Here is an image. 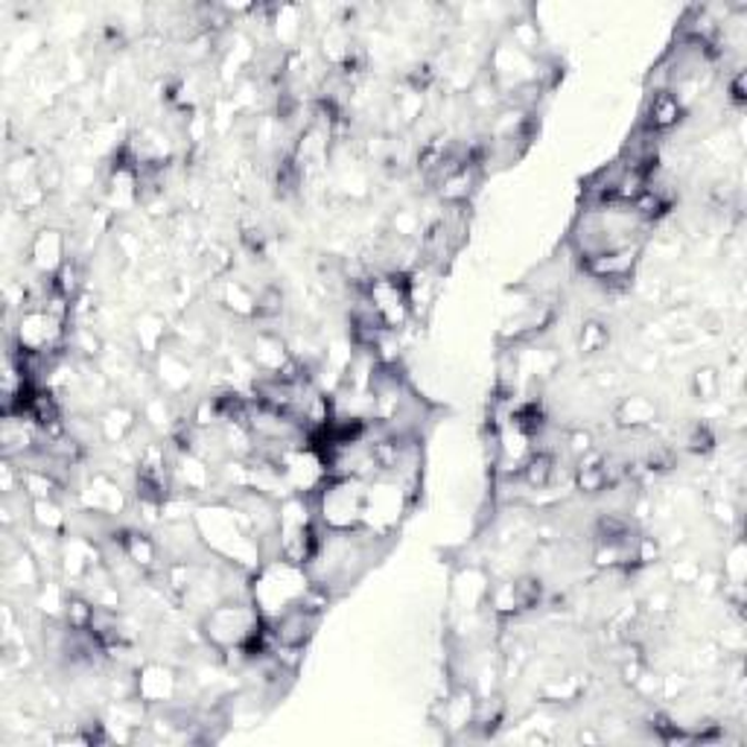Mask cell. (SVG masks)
<instances>
[{"label":"cell","mask_w":747,"mask_h":747,"mask_svg":"<svg viewBox=\"0 0 747 747\" xmlns=\"http://www.w3.org/2000/svg\"><path fill=\"white\" fill-rule=\"evenodd\" d=\"M383 543L365 529L356 531H319V543H315L310 561L304 563L315 590H322L336 602L339 595H345L365 572L377 563L383 554Z\"/></svg>","instance_id":"1"},{"label":"cell","mask_w":747,"mask_h":747,"mask_svg":"<svg viewBox=\"0 0 747 747\" xmlns=\"http://www.w3.org/2000/svg\"><path fill=\"white\" fill-rule=\"evenodd\" d=\"M190 522H194L201 549L210 558L240 567L246 572H258L260 563L266 561L255 529L242 517L240 508L231 506L228 499H199Z\"/></svg>","instance_id":"2"},{"label":"cell","mask_w":747,"mask_h":747,"mask_svg":"<svg viewBox=\"0 0 747 747\" xmlns=\"http://www.w3.org/2000/svg\"><path fill=\"white\" fill-rule=\"evenodd\" d=\"M251 604L258 608L263 622H274L283 613L295 611L313 593V579L304 563L287 561V558H269L260 563L258 572H251Z\"/></svg>","instance_id":"3"},{"label":"cell","mask_w":747,"mask_h":747,"mask_svg":"<svg viewBox=\"0 0 747 747\" xmlns=\"http://www.w3.org/2000/svg\"><path fill=\"white\" fill-rule=\"evenodd\" d=\"M418 499V488L406 485L392 474L374 476L365 488V511H362V529L380 540L397 538L403 520L409 517Z\"/></svg>","instance_id":"4"},{"label":"cell","mask_w":747,"mask_h":747,"mask_svg":"<svg viewBox=\"0 0 747 747\" xmlns=\"http://www.w3.org/2000/svg\"><path fill=\"white\" fill-rule=\"evenodd\" d=\"M319 517H315V497L290 494L278 502V529H274V547L278 558L307 563L319 543Z\"/></svg>","instance_id":"5"},{"label":"cell","mask_w":747,"mask_h":747,"mask_svg":"<svg viewBox=\"0 0 747 747\" xmlns=\"http://www.w3.org/2000/svg\"><path fill=\"white\" fill-rule=\"evenodd\" d=\"M365 488L362 479H328L315 494V517L319 526L328 531H356L362 529V511H365Z\"/></svg>","instance_id":"6"},{"label":"cell","mask_w":747,"mask_h":747,"mask_svg":"<svg viewBox=\"0 0 747 747\" xmlns=\"http://www.w3.org/2000/svg\"><path fill=\"white\" fill-rule=\"evenodd\" d=\"M185 668L164 663V660H144L135 668V698L149 709L176 707L185 692Z\"/></svg>","instance_id":"7"},{"label":"cell","mask_w":747,"mask_h":747,"mask_svg":"<svg viewBox=\"0 0 747 747\" xmlns=\"http://www.w3.org/2000/svg\"><path fill=\"white\" fill-rule=\"evenodd\" d=\"M149 371H153V386L173 401H181L196 383L194 356L187 354V347L178 345L176 339H169L149 360Z\"/></svg>","instance_id":"8"},{"label":"cell","mask_w":747,"mask_h":747,"mask_svg":"<svg viewBox=\"0 0 747 747\" xmlns=\"http://www.w3.org/2000/svg\"><path fill=\"white\" fill-rule=\"evenodd\" d=\"M278 467H281L283 479L290 485V494H301V497H315L330 479L328 461L313 444L287 450L278 458Z\"/></svg>","instance_id":"9"},{"label":"cell","mask_w":747,"mask_h":747,"mask_svg":"<svg viewBox=\"0 0 747 747\" xmlns=\"http://www.w3.org/2000/svg\"><path fill=\"white\" fill-rule=\"evenodd\" d=\"M71 237L65 228L59 226H41L39 231L27 242V269L35 278H48L53 281L62 266L71 260Z\"/></svg>","instance_id":"10"},{"label":"cell","mask_w":747,"mask_h":747,"mask_svg":"<svg viewBox=\"0 0 747 747\" xmlns=\"http://www.w3.org/2000/svg\"><path fill=\"white\" fill-rule=\"evenodd\" d=\"M214 307H219L222 313L242 319V322H255L258 319V292L251 290L249 283L237 278V274L226 272L214 278L208 290Z\"/></svg>","instance_id":"11"},{"label":"cell","mask_w":747,"mask_h":747,"mask_svg":"<svg viewBox=\"0 0 747 747\" xmlns=\"http://www.w3.org/2000/svg\"><path fill=\"white\" fill-rule=\"evenodd\" d=\"M324 613L313 611V608H295V611L283 613L281 619H274L269 622V636H272L274 643H287V645H310V640L315 636L319 625H322Z\"/></svg>","instance_id":"12"},{"label":"cell","mask_w":747,"mask_h":747,"mask_svg":"<svg viewBox=\"0 0 747 747\" xmlns=\"http://www.w3.org/2000/svg\"><path fill=\"white\" fill-rule=\"evenodd\" d=\"M266 27L272 33V41L281 48V53H295L301 48L307 27V9L304 7H269L266 9Z\"/></svg>","instance_id":"13"},{"label":"cell","mask_w":747,"mask_h":747,"mask_svg":"<svg viewBox=\"0 0 747 747\" xmlns=\"http://www.w3.org/2000/svg\"><path fill=\"white\" fill-rule=\"evenodd\" d=\"M246 354L251 356L255 369H258L260 374H266V377H278V374L292 362L287 339H281L278 333H272V330H260L258 336L249 342V347H246Z\"/></svg>","instance_id":"14"},{"label":"cell","mask_w":747,"mask_h":747,"mask_svg":"<svg viewBox=\"0 0 747 747\" xmlns=\"http://www.w3.org/2000/svg\"><path fill=\"white\" fill-rule=\"evenodd\" d=\"M660 421V403L649 394H627L613 409V424L625 433H649Z\"/></svg>","instance_id":"15"},{"label":"cell","mask_w":747,"mask_h":747,"mask_svg":"<svg viewBox=\"0 0 747 747\" xmlns=\"http://www.w3.org/2000/svg\"><path fill=\"white\" fill-rule=\"evenodd\" d=\"M100 433L108 447L126 444L141 426V406H129V403H105L97 412Z\"/></svg>","instance_id":"16"},{"label":"cell","mask_w":747,"mask_h":747,"mask_svg":"<svg viewBox=\"0 0 747 747\" xmlns=\"http://www.w3.org/2000/svg\"><path fill=\"white\" fill-rule=\"evenodd\" d=\"M132 336H135L137 360L144 356V360L149 362L164 345H167L169 339H173L169 319L164 313H158V310H144V313L132 322Z\"/></svg>","instance_id":"17"},{"label":"cell","mask_w":747,"mask_h":747,"mask_svg":"<svg viewBox=\"0 0 747 747\" xmlns=\"http://www.w3.org/2000/svg\"><path fill=\"white\" fill-rule=\"evenodd\" d=\"M686 117V108L677 103V97L672 91H654L649 94V105H645L643 126L654 135H663V132L675 129L677 123Z\"/></svg>","instance_id":"18"},{"label":"cell","mask_w":747,"mask_h":747,"mask_svg":"<svg viewBox=\"0 0 747 747\" xmlns=\"http://www.w3.org/2000/svg\"><path fill=\"white\" fill-rule=\"evenodd\" d=\"M27 520H30L33 529L44 531V535H56V538H65L71 531V515L62 506V499H33V502H27Z\"/></svg>","instance_id":"19"},{"label":"cell","mask_w":747,"mask_h":747,"mask_svg":"<svg viewBox=\"0 0 747 747\" xmlns=\"http://www.w3.org/2000/svg\"><path fill=\"white\" fill-rule=\"evenodd\" d=\"M587 692V675H552L543 681L538 689V698L543 704H579Z\"/></svg>","instance_id":"20"},{"label":"cell","mask_w":747,"mask_h":747,"mask_svg":"<svg viewBox=\"0 0 747 747\" xmlns=\"http://www.w3.org/2000/svg\"><path fill=\"white\" fill-rule=\"evenodd\" d=\"M608 345H611V328H608V322L590 315V319H584V322L579 324L575 347H579L581 356H599L602 351H608Z\"/></svg>","instance_id":"21"},{"label":"cell","mask_w":747,"mask_h":747,"mask_svg":"<svg viewBox=\"0 0 747 747\" xmlns=\"http://www.w3.org/2000/svg\"><path fill=\"white\" fill-rule=\"evenodd\" d=\"M722 388L724 380L722 374H718V369H713V365H701V369H695L689 374V392L695 401L701 403L715 401V397L722 394Z\"/></svg>","instance_id":"22"},{"label":"cell","mask_w":747,"mask_h":747,"mask_svg":"<svg viewBox=\"0 0 747 747\" xmlns=\"http://www.w3.org/2000/svg\"><path fill=\"white\" fill-rule=\"evenodd\" d=\"M668 575L677 584H698L701 575H704V567L698 561H686V558H675V561L668 563Z\"/></svg>","instance_id":"23"},{"label":"cell","mask_w":747,"mask_h":747,"mask_svg":"<svg viewBox=\"0 0 747 747\" xmlns=\"http://www.w3.org/2000/svg\"><path fill=\"white\" fill-rule=\"evenodd\" d=\"M709 511H713V520H715V522H722V526H730L733 520H739V511H736V508H733L730 499L715 497L713 502H709Z\"/></svg>","instance_id":"24"}]
</instances>
